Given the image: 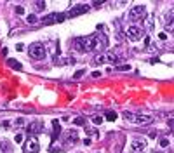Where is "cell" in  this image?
<instances>
[{
    "instance_id": "obj_1",
    "label": "cell",
    "mask_w": 174,
    "mask_h": 153,
    "mask_svg": "<svg viewBox=\"0 0 174 153\" xmlns=\"http://www.w3.org/2000/svg\"><path fill=\"white\" fill-rule=\"evenodd\" d=\"M106 37L105 35H89V37H78L75 38V49L80 52H91V51H97L106 45Z\"/></svg>"
},
{
    "instance_id": "obj_2",
    "label": "cell",
    "mask_w": 174,
    "mask_h": 153,
    "mask_svg": "<svg viewBox=\"0 0 174 153\" xmlns=\"http://www.w3.org/2000/svg\"><path fill=\"white\" fill-rule=\"evenodd\" d=\"M122 115H124L126 120L132 122V124H136V125H148L153 122V118L148 117V115H136V113H131V111H124Z\"/></svg>"
},
{
    "instance_id": "obj_3",
    "label": "cell",
    "mask_w": 174,
    "mask_h": 153,
    "mask_svg": "<svg viewBox=\"0 0 174 153\" xmlns=\"http://www.w3.org/2000/svg\"><path fill=\"white\" fill-rule=\"evenodd\" d=\"M117 63H118V56L113 52H105L94 56V65H117Z\"/></svg>"
},
{
    "instance_id": "obj_4",
    "label": "cell",
    "mask_w": 174,
    "mask_h": 153,
    "mask_svg": "<svg viewBox=\"0 0 174 153\" xmlns=\"http://www.w3.org/2000/svg\"><path fill=\"white\" fill-rule=\"evenodd\" d=\"M28 56L33 57V59H44V57H45V47H44V44H40V42L32 44L28 47Z\"/></svg>"
},
{
    "instance_id": "obj_5",
    "label": "cell",
    "mask_w": 174,
    "mask_h": 153,
    "mask_svg": "<svg viewBox=\"0 0 174 153\" xmlns=\"http://www.w3.org/2000/svg\"><path fill=\"white\" fill-rule=\"evenodd\" d=\"M146 16V7L145 5H134L129 11V19L131 21H141Z\"/></svg>"
},
{
    "instance_id": "obj_6",
    "label": "cell",
    "mask_w": 174,
    "mask_h": 153,
    "mask_svg": "<svg viewBox=\"0 0 174 153\" xmlns=\"http://www.w3.org/2000/svg\"><path fill=\"white\" fill-rule=\"evenodd\" d=\"M23 151L24 153H38V151H40V143H38V139H37L35 136L28 137V141L24 143Z\"/></svg>"
},
{
    "instance_id": "obj_7",
    "label": "cell",
    "mask_w": 174,
    "mask_h": 153,
    "mask_svg": "<svg viewBox=\"0 0 174 153\" xmlns=\"http://www.w3.org/2000/svg\"><path fill=\"white\" fill-rule=\"evenodd\" d=\"M66 19V14L65 12H52V14H49L42 19L44 24H52V23H61V21Z\"/></svg>"
},
{
    "instance_id": "obj_8",
    "label": "cell",
    "mask_w": 174,
    "mask_h": 153,
    "mask_svg": "<svg viewBox=\"0 0 174 153\" xmlns=\"http://www.w3.org/2000/svg\"><path fill=\"white\" fill-rule=\"evenodd\" d=\"M127 38L131 42H138L139 38H143V28H139V26H129L127 28Z\"/></svg>"
},
{
    "instance_id": "obj_9",
    "label": "cell",
    "mask_w": 174,
    "mask_h": 153,
    "mask_svg": "<svg viewBox=\"0 0 174 153\" xmlns=\"http://www.w3.org/2000/svg\"><path fill=\"white\" fill-rule=\"evenodd\" d=\"M87 11H89V5L80 4V5H75L73 9H70V11L65 12V14H66V17H77V16H80V14H84V12H87Z\"/></svg>"
},
{
    "instance_id": "obj_10",
    "label": "cell",
    "mask_w": 174,
    "mask_h": 153,
    "mask_svg": "<svg viewBox=\"0 0 174 153\" xmlns=\"http://www.w3.org/2000/svg\"><path fill=\"white\" fill-rule=\"evenodd\" d=\"M145 148H146V143L143 139H134L132 145H131V151L132 153H141Z\"/></svg>"
},
{
    "instance_id": "obj_11",
    "label": "cell",
    "mask_w": 174,
    "mask_h": 153,
    "mask_svg": "<svg viewBox=\"0 0 174 153\" xmlns=\"http://www.w3.org/2000/svg\"><path fill=\"white\" fill-rule=\"evenodd\" d=\"M42 131H44V122H40V120H35L28 125V132H32V134H38Z\"/></svg>"
},
{
    "instance_id": "obj_12",
    "label": "cell",
    "mask_w": 174,
    "mask_h": 153,
    "mask_svg": "<svg viewBox=\"0 0 174 153\" xmlns=\"http://www.w3.org/2000/svg\"><path fill=\"white\" fill-rule=\"evenodd\" d=\"M77 139H78V132L75 129L66 131V134H65V143H77Z\"/></svg>"
},
{
    "instance_id": "obj_13",
    "label": "cell",
    "mask_w": 174,
    "mask_h": 153,
    "mask_svg": "<svg viewBox=\"0 0 174 153\" xmlns=\"http://www.w3.org/2000/svg\"><path fill=\"white\" fill-rule=\"evenodd\" d=\"M54 63L56 65H73L75 63V59H73L72 56H66V57H59V56H54Z\"/></svg>"
},
{
    "instance_id": "obj_14",
    "label": "cell",
    "mask_w": 174,
    "mask_h": 153,
    "mask_svg": "<svg viewBox=\"0 0 174 153\" xmlns=\"http://www.w3.org/2000/svg\"><path fill=\"white\" fill-rule=\"evenodd\" d=\"M0 153H12V146L7 139H0Z\"/></svg>"
},
{
    "instance_id": "obj_15",
    "label": "cell",
    "mask_w": 174,
    "mask_h": 153,
    "mask_svg": "<svg viewBox=\"0 0 174 153\" xmlns=\"http://www.w3.org/2000/svg\"><path fill=\"white\" fill-rule=\"evenodd\" d=\"M52 127H54L52 139H57V137L61 136V125H59V120H52Z\"/></svg>"
},
{
    "instance_id": "obj_16",
    "label": "cell",
    "mask_w": 174,
    "mask_h": 153,
    "mask_svg": "<svg viewBox=\"0 0 174 153\" xmlns=\"http://www.w3.org/2000/svg\"><path fill=\"white\" fill-rule=\"evenodd\" d=\"M172 16H174V11L171 9L169 16L166 17V28H167V32H172Z\"/></svg>"
},
{
    "instance_id": "obj_17",
    "label": "cell",
    "mask_w": 174,
    "mask_h": 153,
    "mask_svg": "<svg viewBox=\"0 0 174 153\" xmlns=\"http://www.w3.org/2000/svg\"><path fill=\"white\" fill-rule=\"evenodd\" d=\"M105 117H106V120L115 122V120H117V111H113V110H108V111L105 113Z\"/></svg>"
},
{
    "instance_id": "obj_18",
    "label": "cell",
    "mask_w": 174,
    "mask_h": 153,
    "mask_svg": "<svg viewBox=\"0 0 174 153\" xmlns=\"http://www.w3.org/2000/svg\"><path fill=\"white\" fill-rule=\"evenodd\" d=\"M7 65L11 66V68H14V70H21V68H23L21 63H19V61H16V59H7Z\"/></svg>"
},
{
    "instance_id": "obj_19",
    "label": "cell",
    "mask_w": 174,
    "mask_h": 153,
    "mask_svg": "<svg viewBox=\"0 0 174 153\" xmlns=\"http://www.w3.org/2000/svg\"><path fill=\"white\" fill-rule=\"evenodd\" d=\"M26 21H28L30 24H35V23H38V17H37L35 14H28V17H26Z\"/></svg>"
},
{
    "instance_id": "obj_20",
    "label": "cell",
    "mask_w": 174,
    "mask_h": 153,
    "mask_svg": "<svg viewBox=\"0 0 174 153\" xmlns=\"http://www.w3.org/2000/svg\"><path fill=\"white\" fill-rule=\"evenodd\" d=\"M73 124H75V125H85V118L75 117V118H73Z\"/></svg>"
},
{
    "instance_id": "obj_21",
    "label": "cell",
    "mask_w": 174,
    "mask_h": 153,
    "mask_svg": "<svg viewBox=\"0 0 174 153\" xmlns=\"http://www.w3.org/2000/svg\"><path fill=\"white\" fill-rule=\"evenodd\" d=\"M117 70H118V72H129L131 66L129 65H120V66H117Z\"/></svg>"
},
{
    "instance_id": "obj_22",
    "label": "cell",
    "mask_w": 174,
    "mask_h": 153,
    "mask_svg": "<svg viewBox=\"0 0 174 153\" xmlns=\"http://www.w3.org/2000/svg\"><path fill=\"white\" fill-rule=\"evenodd\" d=\"M92 122H94L96 125H99V124L103 122V117H99V115H94V117H92Z\"/></svg>"
},
{
    "instance_id": "obj_23",
    "label": "cell",
    "mask_w": 174,
    "mask_h": 153,
    "mask_svg": "<svg viewBox=\"0 0 174 153\" xmlns=\"http://www.w3.org/2000/svg\"><path fill=\"white\" fill-rule=\"evenodd\" d=\"M14 125H16V127H21V125H24V118H16V120H14Z\"/></svg>"
},
{
    "instance_id": "obj_24",
    "label": "cell",
    "mask_w": 174,
    "mask_h": 153,
    "mask_svg": "<svg viewBox=\"0 0 174 153\" xmlns=\"http://www.w3.org/2000/svg\"><path fill=\"white\" fill-rule=\"evenodd\" d=\"M16 14H24V7H21V5H16Z\"/></svg>"
},
{
    "instance_id": "obj_25",
    "label": "cell",
    "mask_w": 174,
    "mask_h": 153,
    "mask_svg": "<svg viewBox=\"0 0 174 153\" xmlns=\"http://www.w3.org/2000/svg\"><path fill=\"white\" fill-rule=\"evenodd\" d=\"M37 9H40V11H44V9H45V2H37Z\"/></svg>"
},
{
    "instance_id": "obj_26",
    "label": "cell",
    "mask_w": 174,
    "mask_h": 153,
    "mask_svg": "<svg viewBox=\"0 0 174 153\" xmlns=\"http://www.w3.org/2000/svg\"><path fill=\"white\" fill-rule=\"evenodd\" d=\"M153 26H155V24L152 23V21H146V30H148V32H152V30H153Z\"/></svg>"
},
{
    "instance_id": "obj_27",
    "label": "cell",
    "mask_w": 174,
    "mask_h": 153,
    "mask_svg": "<svg viewBox=\"0 0 174 153\" xmlns=\"http://www.w3.org/2000/svg\"><path fill=\"white\" fill-rule=\"evenodd\" d=\"M14 141H16V143H21V141H23V134H16Z\"/></svg>"
},
{
    "instance_id": "obj_28",
    "label": "cell",
    "mask_w": 174,
    "mask_h": 153,
    "mask_svg": "<svg viewBox=\"0 0 174 153\" xmlns=\"http://www.w3.org/2000/svg\"><path fill=\"white\" fill-rule=\"evenodd\" d=\"M82 75H84V70H78V72H75V75H73V76H75V78H80Z\"/></svg>"
},
{
    "instance_id": "obj_29",
    "label": "cell",
    "mask_w": 174,
    "mask_h": 153,
    "mask_svg": "<svg viewBox=\"0 0 174 153\" xmlns=\"http://www.w3.org/2000/svg\"><path fill=\"white\" fill-rule=\"evenodd\" d=\"M160 146H164V148L169 146V139H162V141H160Z\"/></svg>"
},
{
    "instance_id": "obj_30",
    "label": "cell",
    "mask_w": 174,
    "mask_h": 153,
    "mask_svg": "<svg viewBox=\"0 0 174 153\" xmlns=\"http://www.w3.org/2000/svg\"><path fill=\"white\" fill-rule=\"evenodd\" d=\"M150 137H152V139H155V137H157V131H152V132H150Z\"/></svg>"
},
{
    "instance_id": "obj_31",
    "label": "cell",
    "mask_w": 174,
    "mask_h": 153,
    "mask_svg": "<svg viewBox=\"0 0 174 153\" xmlns=\"http://www.w3.org/2000/svg\"><path fill=\"white\" fill-rule=\"evenodd\" d=\"M92 76H94V78H97V76H101V73H99V72H92Z\"/></svg>"
},
{
    "instance_id": "obj_32",
    "label": "cell",
    "mask_w": 174,
    "mask_h": 153,
    "mask_svg": "<svg viewBox=\"0 0 174 153\" xmlns=\"http://www.w3.org/2000/svg\"><path fill=\"white\" fill-rule=\"evenodd\" d=\"M16 49H17V51H23L24 47H23V44H17V45H16Z\"/></svg>"
},
{
    "instance_id": "obj_33",
    "label": "cell",
    "mask_w": 174,
    "mask_h": 153,
    "mask_svg": "<svg viewBox=\"0 0 174 153\" xmlns=\"http://www.w3.org/2000/svg\"><path fill=\"white\" fill-rule=\"evenodd\" d=\"M157 153H160V151H157Z\"/></svg>"
}]
</instances>
